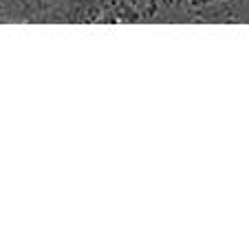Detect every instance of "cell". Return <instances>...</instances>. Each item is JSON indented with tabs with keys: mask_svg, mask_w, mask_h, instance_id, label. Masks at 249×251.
<instances>
[{
	"mask_svg": "<svg viewBox=\"0 0 249 251\" xmlns=\"http://www.w3.org/2000/svg\"><path fill=\"white\" fill-rule=\"evenodd\" d=\"M139 22L150 25H188L190 13L183 0H128Z\"/></svg>",
	"mask_w": 249,
	"mask_h": 251,
	"instance_id": "obj_1",
	"label": "cell"
},
{
	"mask_svg": "<svg viewBox=\"0 0 249 251\" xmlns=\"http://www.w3.org/2000/svg\"><path fill=\"white\" fill-rule=\"evenodd\" d=\"M214 2H221V0H183L185 9H188V13H190V22H192L194 13L205 9V7H210V4H214Z\"/></svg>",
	"mask_w": 249,
	"mask_h": 251,
	"instance_id": "obj_2",
	"label": "cell"
}]
</instances>
